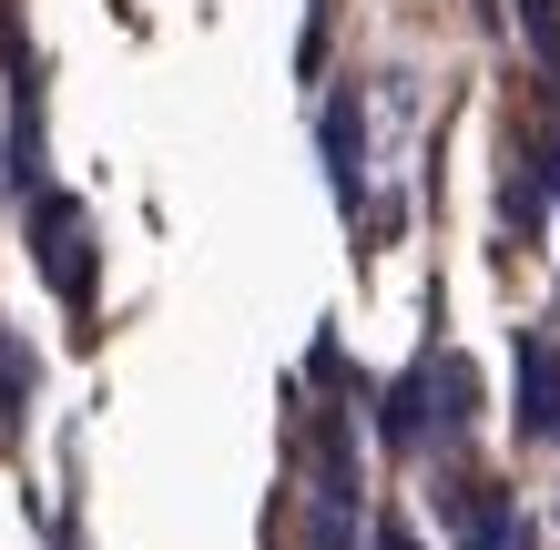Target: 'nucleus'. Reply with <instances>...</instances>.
Returning a JSON list of instances; mask_svg holds the SVG:
<instances>
[{"label": "nucleus", "instance_id": "obj_6", "mask_svg": "<svg viewBox=\"0 0 560 550\" xmlns=\"http://www.w3.org/2000/svg\"><path fill=\"white\" fill-rule=\"evenodd\" d=\"M377 550H408V530H398V520H387V530H377Z\"/></svg>", "mask_w": 560, "mask_h": 550}, {"label": "nucleus", "instance_id": "obj_4", "mask_svg": "<svg viewBox=\"0 0 560 550\" xmlns=\"http://www.w3.org/2000/svg\"><path fill=\"white\" fill-rule=\"evenodd\" d=\"M520 31H530L540 72H560V0H520Z\"/></svg>", "mask_w": 560, "mask_h": 550}, {"label": "nucleus", "instance_id": "obj_1", "mask_svg": "<svg viewBox=\"0 0 560 550\" xmlns=\"http://www.w3.org/2000/svg\"><path fill=\"white\" fill-rule=\"evenodd\" d=\"M326 184H337V204L357 214V194H368V113H357V92L326 103Z\"/></svg>", "mask_w": 560, "mask_h": 550}, {"label": "nucleus", "instance_id": "obj_5", "mask_svg": "<svg viewBox=\"0 0 560 550\" xmlns=\"http://www.w3.org/2000/svg\"><path fill=\"white\" fill-rule=\"evenodd\" d=\"M469 550H530V520H520V510H479Z\"/></svg>", "mask_w": 560, "mask_h": 550}, {"label": "nucleus", "instance_id": "obj_3", "mask_svg": "<svg viewBox=\"0 0 560 550\" xmlns=\"http://www.w3.org/2000/svg\"><path fill=\"white\" fill-rule=\"evenodd\" d=\"M42 266L61 276V296H92V255H82V214L42 204Z\"/></svg>", "mask_w": 560, "mask_h": 550}, {"label": "nucleus", "instance_id": "obj_2", "mask_svg": "<svg viewBox=\"0 0 560 550\" xmlns=\"http://www.w3.org/2000/svg\"><path fill=\"white\" fill-rule=\"evenodd\" d=\"M520 429L560 438V347H540V337H520Z\"/></svg>", "mask_w": 560, "mask_h": 550}]
</instances>
